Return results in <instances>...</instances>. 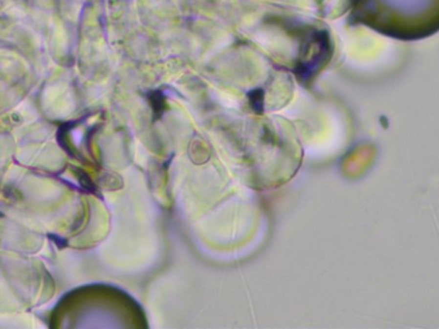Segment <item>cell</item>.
I'll list each match as a JSON object with an SVG mask.
<instances>
[{
  "label": "cell",
  "instance_id": "obj_2",
  "mask_svg": "<svg viewBox=\"0 0 439 329\" xmlns=\"http://www.w3.org/2000/svg\"><path fill=\"white\" fill-rule=\"evenodd\" d=\"M247 97H249L251 108L257 113H259V115L263 112V91L260 90V89H255V90L250 91Z\"/></svg>",
  "mask_w": 439,
  "mask_h": 329
},
{
  "label": "cell",
  "instance_id": "obj_1",
  "mask_svg": "<svg viewBox=\"0 0 439 329\" xmlns=\"http://www.w3.org/2000/svg\"><path fill=\"white\" fill-rule=\"evenodd\" d=\"M148 98H150V102H151V105L152 108H154V115H155V119H158L160 116L162 115L164 112V108H165V105H164V95H162L161 91H151L150 94H148Z\"/></svg>",
  "mask_w": 439,
  "mask_h": 329
},
{
  "label": "cell",
  "instance_id": "obj_3",
  "mask_svg": "<svg viewBox=\"0 0 439 329\" xmlns=\"http://www.w3.org/2000/svg\"><path fill=\"white\" fill-rule=\"evenodd\" d=\"M79 176H80V183L83 184V186H84V188H87V189L91 193L95 192V188H94V185H93V183L89 180V178L85 175L84 172H79Z\"/></svg>",
  "mask_w": 439,
  "mask_h": 329
}]
</instances>
